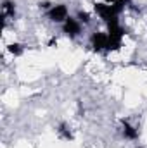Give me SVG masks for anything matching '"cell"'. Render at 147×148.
Here are the masks:
<instances>
[{"instance_id":"cell-1","label":"cell","mask_w":147,"mask_h":148,"mask_svg":"<svg viewBox=\"0 0 147 148\" xmlns=\"http://www.w3.org/2000/svg\"><path fill=\"white\" fill-rule=\"evenodd\" d=\"M50 19L55 21V23L66 21V19H68V9H66V5H55V7L50 10Z\"/></svg>"},{"instance_id":"cell-2","label":"cell","mask_w":147,"mask_h":148,"mask_svg":"<svg viewBox=\"0 0 147 148\" xmlns=\"http://www.w3.org/2000/svg\"><path fill=\"white\" fill-rule=\"evenodd\" d=\"M107 43H109V40H107V35H104V33H97V35L92 36V45H94L95 50L107 48Z\"/></svg>"},{"instance_id":"cell-3","label":"cell","mask_w":147,"mask_h":148,"mask_svg":"<svg viewBox=\"0 0 147 148\" xmlns=\"http://www.w3.org/2000/svg\"><path fill=\"white\" fill-rule=\"evenodd\" d=\"M64 31H66L68 35H71V36L78 35V33H80V24H78V21L73 19V17H68V19L64 21Z\"/></svg>"},{"instance_id":"cell-4","label":"cell","mask_w":147,"mask_h":148,"mask_svg":"<svg viewBox=\"0 0 147 148\" xmlns=\"http://www.w3.org/2000/svg\"><path fill=\"white\" fill-rule=\"evenodd\" d=\"M9 16H14V3L12 2H3L2 5V17H9Z\"/></svg>"},{"instance_id":"cell-5","label":"cell","mask_w":147,"mask_h":148,"mask_svg":"<svg viewBox=\"0 0 147 148\" xmlns=\"http://www.w3.org/2000/svg\"><path fill=\"white\" fill-rule=\"evenodd\" d=\"M125 134H126L128 138H137V131H135L130 124H126V122H125Z\"/></svg>"},{"instance_id":"cell-6","label":"cell","mask_w":147,"mask_h":148,"mask_svg":"<svg viewBox=\"0 0 147 148\" xmlns=\"http://www.w3.org/2000/svg\"><path fill=\"white\" fill-rule=\"evenodd\" d=\"M9 50H10V52H12V53H14V55H19V53H21V52H23V50H21V47H19V45H10V47H9Z\"/></svg>"},{"instance_id":"cell-7","label":"cell","mask_w":147,"mask_h":148,"mask_svg":"<svg viewBox=\"0 0 147 148\" xmlns=\"http://www.w3.org/2000/svg\"><path fill=\"white\" fill-rule=\"evenodd\" d=\"M78 17H80V21L88 23V14H87V12H80V14H78Z\"/></svg>"}]
</instances>
